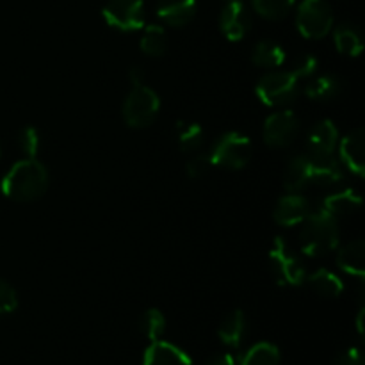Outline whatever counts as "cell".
Listing matches in <instances>:
<instances>
[{
    "mask_svg": "<svg viewBox=\"0 0 365 365\" xmlns=\"http://www.w3.org/2000/svg\"><path fill=\"white\" fill-rule=\"evenodd\" d=\"M225 2H227V4H230V2H242V0H225Z\"/></svg>",
    "mask_w": 365,
    "mask_h": 365,
    "instance_id": "74e56055",
    "label": "cell"
},
{
    "mask_svg": "<svg viewBox=\"0 0 365 365\" xmlns=\"http://www.w3.org/2000/svg\"><path fill=\"white\" fill-rule=\"evenodd\" d=\"M212 168V163H210L209 155H195L191 160L187 163V171L189 178H203Z\"/></svg>",
    "mask_w": 365,
    "mask_h": 365,
    "instance_id": "d6a6232c",
    "label": "cell"
},
{
    "mask_svg": "<svg viewBox=\"0 0 365 365\" xmlns=\"http://www.w3.org/2000/svg\"><path fill=\"white\" fill-rule=\"evenodd\" d=\"M160 109V98L145 84L132 86L123 102V120L132 128H146L155 121Z\"/></svg>",
    "mask_w": 365,
    "mask_h": 365,
    "instance_id": "277c9868",
    "label": "cell"
},
{
    "mask_svg": "<svg viewBox=\"0 0 365 365\" xmlns=\"http://www.w3.org/2000/svg\"><path fill=\"white\" fill-rule=\"evenodd\" d=\"M299 118L291 109L273 113L264 121V141L271 148H287L299 135Z\"/></svg>",
    "mask_w": 365,
    "mask_h": 365,
    "instance_id": "9c48e42d",
    "label": "cell"
},
{
    "mask_svg": "<svg viewBox=\"0 0 365 365\" xmlns=\"http://www.w3.org/2000/svg\"><path fill=\"white\" fill-rule=\"evenodd\" d=\"M341 164H344L356 177L365 173V135L364 128H355L341 141Z\"/></svg>",
    "mask_w": 365,
    "mask_h": 365,
    "instance_id": "4fadbf2b",
    "label": "cell"
},
{
    "mask_svg": "<svg viewBox=\"0 0 365 365\" xmlns=\"http://www.w3.org/2000/svg\"><path fill=\"white\" fill-rule=\"evenodd\" d=\"M203 128L195 121H178L177 123V139L178 146L184 152H196L203 145Z\"/></svg>",
    "mask_w": 365,
    "mask_h": 365,
    "instance_id": "4316f807",
    "label": "cell"
},
{
    "mask_svg": "<svg viewBox=\"0 0 365 365\" xmlns=\"http://www.w3.org/2000/svg\"><path fill=\"white\" fill-rule=\"evenodd\" d=\"M139 327H141L143 335H145L150 342L159 341V339L163 337L164 330H166V317H164V314L160 312V310L150 309L141 316Z\"/></svg>",
    "mask_w": 365,
    "mask_h": 365,
    "instance_id": "83f0119b",
    "label": "cell"
},
{
    "mask_svg": "<svg viewBox=\"0 0 365 365\" xmlns=\"http://www.w3.org/2000/svg\"><path fill=\"white\" fill-rule=\"evenodd\" d=\"M255 91L264 106H289L299 95V78L292 71H271L260 78Z\"/></svg>",
    "mask_w": 365,
    "mask_h": 365,
    "instance_id": "8992f818",
    "label": "cell"
},
{
    "mask_svg": "<svg viewBox=\"0 0 365 365\" xmlns=\"http://www.w3.org/2000/svg\"><path fill=\"white\" fill-rule=\"evenodd\" d=\"M128 78H130L132 86L145 84V71L139 66H132L130 71H128Z\"/></svg>",
    "mask_w": 365,
    "mask_h": 365,
    "instance_id": "d590c367",
    "label": "cell"
},
{
    "mask_svg": "<svg viewBox=\"0 0 365 365\" xmlns=\"http://www.w3.org/2000/svg\"><path fill=\"white\" fill-rule=\"evenodd\" d=\"M317 207L339 221L341 217L355 214L362 207V196L353 191V189H344V191H337L324 196Z\"/></svg>",
    "mask_w": 365,
    "mask_h": 365,
    "instance_id": "2e32d148",
    "label": "cell"
},
{
    "mask_svg": "<svg viewBox=\"0 0 365 365\" xmlns=\"http://www.w3.org/2000/svg\"><path fill=\"white\" fill-rule=\"evenodd\" d=\"M294 0H253L257 13L267 20H282L291 13Z\"/></svg>",
    "mask_w": 365,
    "mask_h": 365,
    "instance_id": "f1b7e54d",
    "label": "cell"
},
{
    "mask_svg": "<svg viewBox=\"0 0 365 365\" xmlns=\"http://www.w3.org/2000/svg\"><path fill=\"white\" fill-rule=\"evenodd\" d=\"M143 52L150 57H160L166 53L168 48V38L166 31L160 25H146L145 32L141 36V43H139Z\"/></svg>",
    "mask_w": 365,
    "mask_h": 365,
    "instance_id": "484cf974",
    "label": "cell"
},
{
    "mask_svg": "<svg viewBox=\"0 0 365 365\" xmlns=\"http://www.w3.org/2000/svg\"><path fill=\"white\" fill-rule=\"evenodd\" d=\"M209 157L212 166L242 170L252 160V141L241 132H227L214 143Z\"/></svg>",
    "mask_w": 365,
    "mask_h": 365,
    "instance_id": "5b68a950",
    "label": "cell"
},
{
    "mask_svg": "<svg viewBox=\"0 0 365 365\" xmlns=\"http://www.w3.org/2000/svg\"><path fill=\"white\" fill-rule=\"evenodd\" d=\"M362 319H364V309H360L359 319H356V327H359V331H360V334H362V331H364V327H362Z\"/></svg>",
    "mask_w": 365,
    "mask_h": 365,
    "instance_id": "8d00e7d4",
    "label": "cell"
},
{
    "mask_svg": "<svg viewBox=\"0 0 365 365\" xmlns=\"http://www.w3.org/2000/svg\"><path fill=\"white\" fill-rule=\"evenodd\" d=\"M252 61L260 68H278L285 63V50L277 41L264 39L253 48Z\"/></svg>",
    "mask_w": 365,
    "mask_h": 365,
    "instance_id": "cb8c5ba5",
    "label": "cell"
},
{
    "mask_svg": "<svg viewBox=\"0 0 365 365\" xmlns=\"http://www.w3.org/2000/svg\"><path fill=\"white\" fill-rule=\"evenodd\" d=\"M4 196L20 203L36 202L48 189V171L38 159L18 160L0 182Z\"/></svg>",
    "mask_w": 365,
    "mask_h": 365,
    "instance_id": "6da1fadb",
    "label": "cell"
},
{
    "mask_svg": "<svg viewBox=\"0 0 365 365\" xmlns=\"http://www.w3.org/2000/svg\"><path fill=\"white\" fill-rule=\"evenodd\" d=\"M310 210H312V203L305 196H302L299 192H289L287 196H282L277 202L273 217L280 227L291 228L302 225Z\"/></svg>",
    "mask_w": 365,
    "mask_h": 365,
    "instance_id": "30bf717a",
    "label": "cell"
},
{
    "mask_svg": "<svg viewBox=\"0 0 365 365\" xmlns=\"http://www.w3.org/2000/svg\"><path fill=\"white\" fill-rule=\"evenodd\" d=\"M335 365H365L362 351L359 348H349L335 360Z\"/></svg>",
    "mask_w": 365,
    "mask_h": 365,
    "instance_id": "836d02e7",
    "label": "cell"
},
{
    "mask_svg": "<svg viewBox=\"0 0 365 365\" xmlns=\"http://www.w3.org/2000/svg\"><path fill=\"white\" fill-rule=\"evenodd\" d=\"M18 143H20V150L27 157L34 159L39 152V146H41V138H39V132L36 127H25L20 130L18 135Z\"/></svg>",
    "mask_w": 365,
    "mask_h": 365,
    "instance_id": "f546056e",
    "label": "cell"
},
{
    "mask_svg": "<svg viewBox=\"0 0 365 365\" xmlns=\"http://www.w3.org/2000/svg\"><path fill=\"white\" fill-rule=\"evenodd\" d=\"M291 71L298 78L312 77V75L317 71V59L314 56H310V53H305V56L296 59L294 66H292Z\"/></svg>",
    "mask_w": 365,
    "mask_h": 365,
    "instance_id": "1f68e13d",
    "label": "cell"
},
{
    "mask_svg": "<svg viewBox=\"0 0 365 365\" xmlns=\"http://www.w3.org/2000/svg\"><path fill=\"white\" fill-rule=\"evenodd\" d=\"M205 365H235V356L232 353H220V355H214L212 359H209Z\"/></svg>",
    "mask_w": 365,
    "mask_h": 365,
    "instance_id": "e575fe53",
    "label": "cell"
},
{
    "mask_svg": "<svg viewBox=\"0 0 365 365\" xmlns=\"http://www.w3.org/2000/svg\"><path fill=\"white\" fill-rule=\"evenodd\" d=\"M269 266L271 274L280 287H299L305 284V264L284 237L274 239L269 252Z\"/></svg>",
    "mask_w": 365,
    "mask_h": 365,
    "instance_id": "3957f363",
    "label": "cell"
},
{
    "mask_svg": "<svg viewBox=\"0 0 365 365\" xmlns=\"http://www.w3.org/2000/svg\"><path fill=\"white\" fill-rule=\"evenodd\" d=\"M337 266L351 277H364L365 273V242L362 239L348 242L337 253Z\"/></svg>",
    "mask_w": 365,
    "mask_h": 365,
    "instance_id": "ac0fdd59",
    "label": "cell"
},
{
    "mask_svg": "<svg viewBox=\"0 0 365 365\" xmlns=\"http://www.w3.org/2000/svg\"><path fill=\"white\" fill-rule=\"evenodd\" d=\"M309 185V155L292 157L287 164V171H285L284 187L289 192H302Z\"/></svg>",
    "mask_w": 365,
    "mask_h": 365,
    "instance_id": "44dd1931",
    "label": "cell"
},
{
    "mask_svg": "<svg viewBox=\"0 0 365 365\" xmlns=\"http://www.w3.org/2000/svg\"><path fill=\"white\" fill-rule=\"evenodd\" d=\"M305 282H309V287L323 298H339L344 292V284H342L341 278L331 271L323 269V267L310 273L305 278Z\"/></svg>",
    "mask_w": 365,
    "mask_h": 365,
    "instance_id": "d6986e66",
    "label": "cell"
},
{
    "mask_svg": "<svg viewBox=\"0 0 365 365\" xmlns=\"http://www.w3.org/2000/svg\"><path fill=\"white\" fill-rule=\"evenodd\" d=\"M220 29L230 41H241L252 29V16L245 4H227L220 14Z\"/></svg>",
    "mask_w": 365,
    "mask_h": 365,
    "instance_id": "7c38bea8",
    "label": "cell"
},
{
    "mask_svg": "<svg viewBox=\"0 0 365 365\" xmlns=\"http://www.w3.org/2000/svg\"><path fill=\"white\" fill-rule=\"evenodd\" d=\"M246 334V316L242 310H234L221 321L217 328L221 342L227 344L228 348H239Z\"/></svg>",
    "mask_w": 365,
    "mask_h": 365,
    "instance_id": "ffe728a7",
    "label": "cell"
},
{
    "mask_svg": "<svg viewBox=\"0 0 365 365\" xmlns=\"http://www.w3.org/2000/svg\"><path fill=\"white\" fill-rule=\"evenodd\" d=\"M296 25L305 38H327L334 27V11L327 0H303L296 13Z\"/></svg>",
    "mask_w": 365,
    "mask_h": 365,
    "instance_id": "52a82bcc",
    "label": "cell"
},
{
    "mask_svg": "<svg viewBox=\"0 0 365 365\" xmlns=\"http://www.w3.org/2000/svg\"><path fill=\"white\" fill-rule=\"evenodd\" d=\"M196 0H159L157 16L171 27H184L195 18Z\"/></svg>",
    "mask_w": 365,
    "mask_h": 365,
    "instance_id": "e0dca14e",
    "label": "cell"
},
{
    "mask_svg": "<svg viewBox=\"0 0 365 365\" xmlns=\"http://www.w3.org/2000/svg\"><path fill=\"white\" fill-rule=\"evenodd\" d=\"M339 130L331 120H321L310 128L307 138V148L309 155H334L337 146Z\"/></svg>",
    "mask_w": 365,
    "mask_h": 365,
    "instance_id": "5bb4252c",
    "label": "cell"
},
{
    "mask_svg": "<svg viewBox=\"0 0 365 365\" xmlns=\"http://www.w3.org/2000/svg\"><path fill=\"white\" fill-rule=\"evenodd\" d=\"M339 241H341V232H339L337 220L319 207H312L299 232V245L303 253L309 257L328 255L337 248Z\"/></svg>",
    "mask_w": 365,
    "mask_h": 365,
    "instance_id": "7a4b0ae2",
    "label": "cell"
},
{
    "mask_svg": "<svg viewBox=\"0 0 365 365\" xmlns=\"http://www.w3.org/2000/svg\"><path fill=\"white\" fill-rule=\"evenodd\" d=\"M18 307V294L13 285L6 280H0V316L14 312Z\"/></svg>",
    "mask_w": 365,
    "mask_h": 365,
    "instance_id": "4dcf8cb0",
    "label": "cell"
},
{
    "mask_svg": "<svg viewBox=\"0 0 365 365\" xmlns=\"http://www.w3.org/2000/svg\"><path fill=\"white\" fill-rule=\"evenodd\" d=\"M341 81L334 75H321L307 84L305 95L314 102H331L341 95Z\"/></svg>",
    "mask_w": 365,
    "mask_h": 365,
    "instance_id": "7402d4cb",
    "label": "cell"
},
{
    "mask_svg": "<svg viewBox=\"0 0 365 365\" xmlns=\"http://www.w3.org/2000/svg\"><path fill=\"white\" fill-rule=\"evenodd\" d=\"M310 184L334 187L344 182V168L334 155H309Z\"/></svg>",
    "mask_w": 365,
    "mask_h": 365,
    "instance_id": "8fae6325",
    "label": "cell"
},
{
    "mask_svg": "<svg viewBox=\"0 0 365 365\" xmlns=\"http://www.w3.org/2000/svg\"><path fill=\"white\" fill-rule=\"evenodd\" d=\"M334 39H335V46H337V50L342 53V56L356 57L360 56V52H362L364 48L360 31L351 24L339 25L334 32Z\"/></svg>",
    "mask_w": 365,
    "mask_h": 365,
    "instance_id": "603a6c76",
    "label": "cell"
},
{
    "mask_svg": "<svg viewBox=\"0 0 365 365\" xmlns=\"http://www.w3.org/2000/svg\"><path fill=\"white\" fill-rule=\"evenodd\" d=\"M102 16L109 27L121 32H134L145 27V2L143 0H109Z\"/></svg>",
    "mask_w": 365,
    "mask_h": 365,
    "instance_id": "ba28073f",
    "label": "cell"
},
{
    "mask_svg": "<svg viewBox=\"0 0 365 365\" xmlns=\"http://www.w3.org/2000/svg\"><path fill=\"white\" fill-rule=\"evenodd\" d=\"M0 153H2V146H0Z\"/></svg>",
    "mask_w": 365,
    "mask_h": 365,
    "instance_id": "f35d334b",
    "label": "cell"
},
{
    "mask_svg": "<svg viewBox=\"0 0 365 365\" xmlns=\"http://www.w3.org/2000/svg\"><path fill=\"white\" fill-rule=\"evenodd\" d=\"M280 349L271 342H257L241 356V365H280Z\"/></svg>",
    "mask_w": 365,
    "mask_h": 365,
    "instance_id": "d4e9b609",
    "label": "cell"
},
{
    "mask_svg": "<svg viewBox=\"0 0 365 365\" xmlns=\"http://www.w3.org/2000/svg\"><path fill=\"white\" fill-rule=\"evenodd\" d=\"M143 365H191V356L178 346L159 339L146 348Z\"/></svg>",
    "mask_w": 365,
    "mask_h": 365,
    "instance_id": "9a60e30c",
    "label": "cell"
}]
</instances>
